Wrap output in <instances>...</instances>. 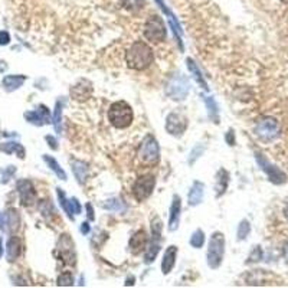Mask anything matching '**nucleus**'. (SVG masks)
Instances as JSON below:
<instances>
[{"label":"nucleus","mask_w":288,"mask_h":288,"mask_svg":"<svg viewBox=\"0 0 288 288\" xmlns=\"http://www.w3.org/2000/svg\"><path fill=\"white\" fill-rule=\"evenodd\" d=\"M138 159L143 165L156 166L160 160V147L159 141L153 134H147L138 147Z\"/></svg>","instance_id":"nucleus-3"},{"label":"nucleus","mask_w":288,"mask_h":288,"mask_svg":"<svg viewBox=\"0 0 288 288\" xmlns=\"http://www.w3.org/2000/svg\"><path fill=\"white\" fill-rule=\"evenodd\" d=\"M180 213H182V199H180V196L175 194L172 206H170V215H169V231L170 232H175L179 228Z\"/></svg>","instance_id":"nucleus-16"},{"label":"nucleus","mask_w":288,"mask_h":288,"mask_svg":"<svg viewBox=\"0 0 288 288\" xmlns=\"http://www.w3.org/2000/svg\"><path fill=\"white\" fill-rule=\"evenodd\" d=\"M249 232H251V223H249L247 219L241 220V223H239V226H238V232H236L238 241L247 239V236L249 235Z\"/></svg>","instance_id":"nucleus-34"},{"label":"nucleus","mask_w":288,"mask_h":288,"mask_svg":"<svg viewBox=\"0 0 288 288\" xmlns=\"http://www.w3.org/2000/svg\"><path fill=\"white\" fill-rule=\"evenodd\" d=\"M284 257H286V260L288 261V244L286 245V248H284Z\"/></svg>","instance_id":"nucleus-48"},{"label":"nucleus","mask_w":288,"mask_h":288,"mask_svg":"<svg viewBox=\"0 0 288 288\" xmlns=\"http://www.w3.org/2000/svg\"><path fill=\"white\" fill-rule=\"evenodd\" d=\"M25 120L30 124H35V125H45V124L49 123L51 120V115H49V110L48 107L45 105H39L38 110L33 111H26L23 114Z\"/></svg>","instance_id":"nucleus-14"},{"label":"nucleus","mask_w":288,"mask_h":288,"mask_svg":"<svg viewBox=\"0 0 288 288\" xmlns=\"http://www.w3.org/2000/svg\"><path fill=\"white\" fill-rule=\"evenodd\" d=\"M74 283H75V280H74V275L71 273H62L56 280L58 287H72Z\"/></svg>","instance_id":"nucleus-35"},{"label":"nucleus","mask_w":288,"mask_h":288,"mask_svg":"<svg viewBox=\"0 0 288 288\" xmlns=\"http://www.w3.org/2000/svg\"><path fill=\"white\" fill-rule=\"evenodd\" d=\"M225 255V238L220 232H213L207 248V265L215 270L219 268Z\"/></svg>","instance_id":"nucleus-4"},{"label":"nucleus","mask_w":288,"mask_h":288,"mask_svg":"<svg viewBox=\"0 0 288 288\" xmlns=\"http://www.w3.org/2000/svg\"><path fill=\"white\" fill-rule=\"evenodd\" d=\"M203 244H205V232L202 229L194 231L191 236V245L196 249H199V248L203 247Z\"/></svg>","instance_id":"nucleus-33"},{"label":"nucleus","mask_w":288,"mask_h":288,"mask_svg":"<svg viewBox=\"0 0 288 288\" xmlns=\"http://www.w3.org/2000/svg\"><path fill=\"white\" fill-rule=\"evenodd\" d=\"M3 257V241H1V238H0V258Z\"/></svg>","instance_id":"nucleus-47"},{"label":"nucleus","mask_w":288,"mask_h":288,"mask_svg":"<svg viewBox=\"0 0 288 288\" xmlns=\"http://www.w3.org/2000/svg\"><path fill=\"white\" fill-rule=\"evenodd\" d=\"M225 138H226V141L229 143V146H233V131L232 130L228 133V136H225Z\"/></svg>","instance_id":"nucleus-46"},{"label":"nucleus","mask_w":288,"mask_h":288,"mask_svg":"<svg viewBox=\"0 0 288 288\" xmlns=\"http://www.w3.org/2000/svg\"><path fill=\"white\" fill-rule=\"evenodd\" d=\"M102 207L107 209V210H111V212H124L127 209V206L124 203V200L118 199V197H112V199H108L102 203Z\"/></svg>","instance_id":"nucleus-30"},{"label":"nucleus","mask_w":288,"mask_h":288,"mask_svg":"<svg viewBox=\"0 0 288 288\" xmlns=\"http://www.w3.org/2000/svg\"><path fill=\"white\" fill-rule=\"evenodd\" d=\"M255 134L262 141H273L275 138L280 137L281 134V127L280 123L273 117H264L255 125Z\"/></svg>","instance_id":"nucleus-7"},{"label":"nucleus","mask_w":288,"mask_h":288,"mask_svg":"<svg viewBox=\"0 0 288 288\" xmlns=\"http://www.w3.org/2000/svg\"><path fill=\"white\" fill-rule=\"evenodd\" d=\"M203 193H205V185L200 183V182H194L193 186L191 188V192H189V196H188V202L191 206H197L202 199H203Z\"/></svg>","instance_id":"nucleus-22"},{"label":"nucleus","mask_w":288,"mask_h":288,"mask_svg":"<svg viewBox=\"0 0 288 288\" xmlns=\"http://www.w3.org/2000/svg\"><path fill=\"white\" fill-rule=\"evenodd\" d=\"M283 1H286V3H287V1H288V0H283Z\"/></svg>","instance_id":"nucleus-51"},{"label":"nucleus","mask_w":288,"mask_h":288,"mask_svg":"<svg viewBox=\"0 0 288 288\" xmlns=\"http://www.w3.org/2000/svg\"><path fill=\"white\" fill-rule=\"evenodd\" d=\"M71 167L74 172V176L77 178L80 185H84L88 175V165L83 160H71Z\"/></svg>","instance_id":"nucleus-24"},{"label":"nucleus","mask_w":288,"mask_h":288,"mask_svg":"<svg viewBox=\"0 0 288 288\" xmlns=\"http://www.w3.org/2000/svg\"><path fill=\"white\" fill-rule=\"evenodd\" d=\"M206 107H207V112H209V118L213 123H219V111H218V105L215 102V99L212 96H207L205 99Z\"/></svg>","instance_id":"nucleus-31"},{"label":"nucleus","mask_w":288,"mask_h":288,"mask_svg":"<svg viewBox=\"0 0 288 288\" xmlns=\"http://www.w3.org/2000/svg\"><path fill=\"white\" fill-rule=\"evenodd\" d=\"M9 42H10V35L6 30H1L0 32V45L4 46V45H9Z\"/></svg>","instance_id":"nucleus-42"},{"label":"nucleus","mask_w":288,"mask_h":288,"mask_svg":"<svg viewBox=\"0 0 288 288\" xmlns=\"http://www.w3.org/2000/svg\"><path fill=\"white\" fill-rule=\"evenodd\" d=\"M0 150L7 153V154H12V153H16L17 157L20 159H25V149L20 143H16V141H7V143H3L0 146Z\"/></svg>","instance_id":"nucleus-27"},{"label":"nucleus","mask_w":288,"mask_h":288,"mask_svg":"<svg viewBox=\"0 0 288 288\" xmlns=\"http://www.w3.org/2000/svg\"><path fill=\"white\" fill-rule=\"evenodd\" d=\"M189 90H191L189 80L183 74H175L167 83L166 94L175 101H183L189 94Z\"/></svg>","instance_id":"nucleus-5"},{"label":"nucleus","mask_w":288,"mask_h":288,"mask_svg":"<svg viewBox=\"0 0 288 288\" xmlns=\"http://www.w3.org/2000/svg\"><path fill=\"white\" fill-rule=\"evenodd\" d=\"M90 229H91V228H90V223H88V222H84L83 225H81V233H83V235H88Z\"/></svg>","instance_id":"nucleus-45"},{"label":"nucleus","mask_w":288,"mask_h":288,"mask_svg":"<svg viewBox=\"0 0 288 288\" xmlns=\"http://www.w3.org/2000/svg\"><path fill=\"white\" fill-rule=\"evenodd\" d=\"M162 220L159 218H153L151 222V238L149 239V247L146 249L144 254V262L146 264H151L156 260L157 254L160 252L162 248Z\"/></svg>","instance_id":"nucleus-6"},{"label":"nucleus","mask_w":288,"mask_h":288,"mask_svg":"<svg viewBox=\"0 0 288 288\" xmlns=\"http://www.w3.org/2000/svg\"><path fill=\"white\" fill-rule=\"evenodd\" d=\"M176 257H178V247L176 245H170L166 249L165 255H163V261H162V271L163 274L167 275L172 273L175 264H176Z\"/></svg>","instance_id":"nucleus-18"},{"label":"nucleus","mask_w":288,"mask_h":288,"mask_svg":"<svg viewBox=\"0 0 288 288\" xmlns=\"http://www.w3.org/2000/svg\"><path fill=\"white\" fill-rule=\"evenodd\" d=\"M203 151H205V147H202V146H197V147H194L191 153V157H189V165H194V162L203 154Z\"/></svg>","instance_id":"nucleus-39"},{"label":"nucleus","mask_w":288,"mask_h":288,"mask_svg":"<svg viewBox=\"0 0 288 288\" xmlns=\"http://www.w3.org/2000/svg\"><path fill=\"white\" fill-rule=\"evenodd\" d=\"M43 160H45V163L49 166V169L55 173L58 179H61V180H67V173H65V170L59 166V163L56 162L54 157H51V156H48V154H45L43 156Z\"/></svg>","instance_id":"nucleus-28"},{"label":"nucleus","mask_w":288,"mask_h":288,"mask_svg":"<svg viewBox=\"0 0 288 288\" xmlns=\"http://www.w3.org/2000/svg\"><path fill=\"white\" fill-rule=\"evenodd\" d=\"M120 1H121L124 9H127L130 12H140L146 4V0H120Z\"/></svg>","instance_id":"nucleus-32"},{"label":"nucleus","mask_w":288,"mask_h":288,"mask_svg":"<svg viewBox=\"0 0 288 288\" xmlns=\"http://www.w3.org/2000/svg\"><path fill=\"white\" fill-rule=\"evenodd\" d=\"M69 205H71V212L72 215H80L81 213V205H80V200L77 197H72L69 200Z\"/></svg>","instance_id":"nucleus-41"},{"label":"nucleus","mask_w":288,"mask_h":288,"mask_svg":"<svg viewBox=\"0 0 288 288\" xmlns=\"http://www.w3.org/2000/svg\"><path fill=\"white\" fill-rule=\"evenodd\" d=\"M154 186H156V178L153 175L140 176L133 185V194L138 202H143L147 197H150V194L154 191Z\"/></svg>","instance_id":"nucleus-10"},{"label":"nucleus","mask_w":288,"mask_h":288,"mask_svg":"<svg viewBox=\"0 0 288 288\" xmlns=\"http://www.w3.org/2000/svg\"><path fill=\"white\" fill-rule=\"evenodd\" d=\"M56 255L62 262H65L68 265H75L77 255H75V249H74V242H72L68 233L61 235V238L58 241V247H56Z\"/></svg>","instance_id":"nucleus-9"},{"label":"nucleus","mask_w":288,"mask_h":288,"mask_svg":"<svg viewBox=\"0 0 288 288\" xmlns=\"http://www.w3.org/2000/svg\"><path fill=\"white\" fill-rule=\"evenodd\" d=\"M3 225H7V231L12 233L19 229L20 218H19V213H17L16 209H13V207L6 209V212H4V223Z\"/></svg>","instance_id":"nucleus-23"},{"label":"nucleus","mask_w":288,"mask_h":288,"mask_svg":"<svg viewBox=\"0 0 288 288\" xmlns=\"http://www.w3.org/2000/svg\"><path fill=\"white\" fill-rule=\"evenodd\" d=\"M62 108H64V99H58L56 101L55 108H54V117H52V123L55 127L56 133L61 134L62 128H61V124H62Z\"/></svg>","instance_id":"nucleus-29"},{"label":"nucleus","mask_w":288,"mask_h":288,"mask_svg":"<svg viewBox=\"0 0 288 288\" xmlns=\"http://www.w3.org/2000/svg\"><path fill=\"white\" fill-rule=\"evenodd\" d=\"M144 36L153 43H160L166 39L167 30L160 16H151L144 25Z\"/></svg>","instance_id":"nucleus-8"},{"label":"nucleus","mask_w":288,"mask_h":288,"mask_svg":"<svg viewBox=\"0 0 288 288\" xmlns=\"http://www.w3.org/2000/svg\"><path fill=\"white\" fill-rule=\"evenodd\" d=\"M14 172H16V169H14V166H9L6 170H3L1 172V180H0V183H3V185H6L10 178L14 175Z\"/></svg>","instance_id":"nucleus-38"},{"label":"nucleus","mask_w":288,"mask_h":288,"mask_svg":"<svg viewBox=\"0 0 288 288\" xmlns=\"http://www.w3.org/2000/svg\"><path fill=\"white\" fill-rule=\"evenodd\" d=\"M22 252V244L20 239L17 236H10V239L7 241V248H6V255H7V261L9 262H14L20 257Z\"/></svg>","instance_id":"nucleus-21"},{"label":"nucleus","mask_w":288,"mask_h":288,"mask_svg":"<svg viewBox=\"0 0 288 288\" xmlns=\"http://www.w3.org/2000/svg\"><path fill=\"white\" fill-rule=\"evenodd\" d=\"M149 245V236L144 229H138L130 239V249L134 255L140 254L141 251H144Z\"/></svg>","instance_id":"nucleus-17"},{"label":"nucleus","mask_w":288,"mask_h":288,"mask_svg":"<svg viewBox=\"0 0 288 288\" xmlns=\"http://www.w3.org/2000/svg\"><path fill=\"white\" fill-rule=\"evenodd\" d=\"M255 157H257V162H258L261 169L265 172V175L270 179V182H273L274 185H283V183L287 182V175H286L284 172H281L277 166L271 165V163L264 157V154L257 153Z\"/></svg>","instance_id":"nucleus-11"},{"label":"nucleus","mask_w":288,"mask_h":288,"mask_svg":"<svg viewBox=\"0 0 288 288\" xmlns=\"http://www.w3.org/2000/svg\"><path fill=\"white\" fill-rule=\"evenodd\" d=\"M16 189L19 193V197H20V203L25 207H30L36 203V191H35V186L32 185L30 180L26 179H22L17 182L16 185Z\"/></svg>","instance_id":"nucleus-12"},{"label":"nucleus","mask_w":288,"mask_h":288,"mask_svg":"<svg viewBox=\"0 0 288 288\" xmlns=\"http://www.w3.org/2000/svg\"><path fill=\"white\" fill-rule=\"evenodd\" d=\"M39 210L42 212V215L45 216V218H48L49 215H52V213H55V209H54V206L51 205L48 200H43L39 206Z\"/></svg>","instance_id":"nucleus-37"},{"label":"nucleus","mask_w":288,"mask_h":288,"mask_svg":"<svg viewBox=\"0 0 288 288\" xmlns=\"http://www.w3.org/2000/svg\"><path fill=\"white\" fill-rule=\"evenodd\" d=\"M154 61V54L150 46L143 41L134 42L125 52L127 67L136 71H144L150 67Z\"/></svg>","instance_id":"nucleus-1"},{"label":"nucleus","mask_w":288,"mask_h":288,"mask_svg":"<svg viewBox=\"0 0 288 288\" xmlns=\"http://www.w3.org/2000/svg\"><path fill=\"white\" fill-rule=\"evenodd\" d=\"M284 215H286V218L288 219V205L286 206V209H284Z\"/></svg>","instance_id":"nucleus-49"},{"label":"nucleus","mask_w":288,"mask_h":288,"mask_svg":"<svg viewBox=\"0 0 288 288\" xmlns=\"http://www.w3.org/2000/svg\"><path fill=\"white\" fill-rule=\"evenodd\" d=\"M229 185V173L225 169H220L216 175V182H215V191H216V196L220 197L223 193L226 192Z\"/></svg>","instance_id":"nucleus-25"},{"label":"nucleus","mask_w":288,"mask_h":288,"mask_svg":"<svg viewBox=\"0 0 288 288\" xmlns=\"http://www.w3.org/2000/svg\"><path fill=\"white\" fill-rule=\"evenodd\" d=\"M46 141L49 143V147H51L52 150H58V141H56L52 136H46Z\"/></svg>","instance_id":"nucleus-43"},{"label":"nucleus","mask_w":288,"mask_h":288,"mask_svg":"<svg viewBox=\"0 0 288 288\" xmlns=\"http://www.w3.org/2000/svg\"><path fill=\"white\" fill-rule=\"evenodd\" d=\"M58 191V197H59V202H61V206H62V209L65 210V213L68 215V218L71 220H74V215H72V212H71V205H69V200L65 197V194L62 192V189H56Z\"/></svg>","instance_id":"nucleus-36"},{"label":"nucleus","mask_w":288,"mask_h":288,"mask_svg":"<svg viewBox=\"0 0 288 288\" xmlns=\"http://www.w3.org/2000/svg\"><path fill=\"white\" fill-rule=\"evenodd\" d=\"M188 128V120L185 115L178 114V112H172L167 115L166 118V131L173 136V137H180Z\"/></svg>","instance_id":"nucleus-13"},{"label":"nucleus","mask_w":288,"mask_h":288,"mask_svg":"<svg viewBox=\"0 0 288 288\" xmlns=\"http://www.w3.org/2000/svg\"><path fill=\"white\" fill-rule=\"evenodd\" d=\"M156 3L159 4V7L163 10V13L169 17V22H170V25H172V28H173V32H175V36H176V39H178L179 46H180V49L183 51V42H182V28H180V23H179L178 17H176V14L173 13L167 6H166V3L163 0H156Z\"/></svg>","instance_id":"nucleus-15"},{"label":"nucleus","mask_w":288,"mask_h":288,"mask_svg":"<svg viewBox=\"0 0 288 288\" xmlns=\"http://www.w3.org/2000/svg\"><path fill=\"white\" fill-rule=\"evenodd\" d=\"M87 215H88V220L96 219V216H94V209H93L91 203H87Z\"/></svg>","instance_id":"nucleus-44"},{"label":"nucleus","mask_w":288,"mask_h":288,"mask_svg":"<svg viewBox=\"0 0 288 288\" xmlns=\"http://www.w3.org/2000/svg\"><path fill=\"white\" fill-rule=\"evenodd\" d=\"M186 64H188V68L189 71L192 72L193 78H194V81L200 85V88H203L205 91H209V87H207V83L205 81V78H203V75H202V72H200V69L197 68V65L194 64V61H193L192 58H188L186 59Z\"/></svg>","instance_id":"nucleus-26"},{"label":"nucleus","mask_w":288,"mask_h":288,"mask_svg":"<svg viewBox=\"0 0 288 288\" xmlns=\"http://www.w3.org/2000/svg\"><path fill=\"white\" fill-rule=\"evenodd\" d=\"M91 91H93L91 84L88 83V81H85V80H81L80 83L75 84V85L71 88V96H72L74 99L84 101V99H87V98L90 96Z\"/></svg>","instance_id":"nucleus-19"},{"label":"nucleus","mask_w":288,"mask_h":288,"mask_svg":"<svg viewBox=\"0 0 288 288\" xmlns=\"http://www.w3.org/2000/svg\"><path fill=\"white\" fill-rule=\"evenodd\" d=\"M26 81L25 75H6L1 81V87L4 91L7 93H13L16 90H19Z\"/></svg>","instance_id":"nucleus-20"},{"label":"nucleus","mask_w":288,"mask_h":288,"mask_svg":"<svg viewBox=\"0 0 288 288\" xmlns=\"http://www.w3.org/2000/svg\"><path fill=\"white\" fill-rule=\"evenodd\" d=\"M0 229H1V231H4V228H3V220H1V218H0Z\"/></svg>","instance_id":"nucleus-50"},{"label":"nucleus","mask_w":288,"mask_h":288,"mask_svg":"<svg viewBox=\"0 0 288 288\" xmlns=\"http://www.w3.org/2000/svg\"><path fill=\"white\" fill-rule=\"evenodd\" d=\"M262 260V249L261 247H255L248 257V262H258Z\"/></svg>","instance_id":"nucleus-40"},{"label":"nucleus","mask_w":288,"mask_h":288,"mask_svg":"<svg viewBox=\"0 0 288 288\" xmlns=\"http://www.w3.org/2000/svg\"><path fill=\"white\" fill-rule=\"evenodd\" d=\"M108 120L115 128H127L134 120V112L125 101H117L110 107Z\"/></svg>","instance_id":"nucleus-2"}]
</instances>
